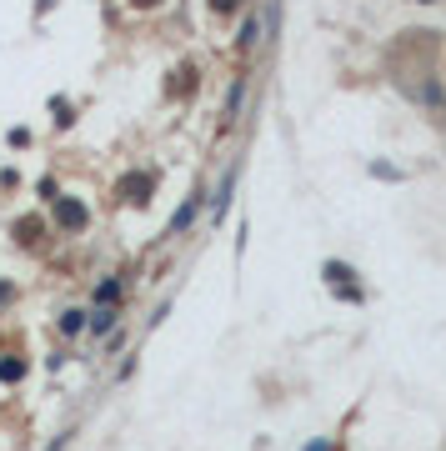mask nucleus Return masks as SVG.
I'll return each instance as SVG.
<instances>
[{
	"label": "nucleus",
	"mask_w": 446,
	"mask_h": 451,
	"mask_svg": "<svg viewBox=\"0 0 446 451\" xmlns=\"http://www.w3.org/2000/svg\"><path fill=\"white\" fill-rule=\"evenodd\" d=\"M61 226H66V231L86 226V206H76V201H61Z\"/></svg>",
	"instance_id": "1"
},
{
	"label": "nucleus",
	"mask_w": 446,
	"mask_h": 451,
	"mask_svg": "<svg viewBox=\"0 0 446 451\" xmlns=\"http://www.w3.org/2000/svg\"><path fill=\"white\" fill-rule=\"evenodd\" d=\"M196 206H201V196H191L181 211H176V221H171V231H186V226H191V216H196Z\"/></svg>",
	"instance_id": "2"
},
{
	"label": "nucleus",
	"mask_w": 446,
	"mask_h": 451,
	"mask_svg": "<svg viewBox=\"0 0 446 451\" xmlns=\"http://www.w3.org/2000/svg\"><path fill=\"white\" fill-rule=\"evenodd\" d=\"M110 326H116V311H110V306H100V311L90 316V331H95V336H105Z\"/></svg>",
	"instance_id": "3"
},
{
	"label": "nucleus",
	"mask_w": 446,
	"mask_h": 451,
	"mask_svg": "<svg viewBox=\"0 0 446 451\" xmlns=\"http://www.w3.org/2000/svg\"><path fill=\"white\" fill-rule=\"evenodd\" d=\"M326 281H331V286H336V281L346 286V281H351V266H341V261H326Z\"/></svg>",
	"instance_id": "4"
},
{
	"label": "nucleus",
	"mask_w": 446,
	"mask_h": 451,
	"mask_svg": "<svg viewBox=\"0 0 446 451\" xmlns=\"http://www.w3.org/2000/svg\"><path fill=\"white\" fill-rule=\"evenodd\" d=\"M81 326H86V311H66V316H61V331H66V336H76Z\"/></svg>",
	"instance_id": "5"
},
{
	"label": "nucleus",
	"mask_w": 446,
	"mask_h": 451,
	"mask_svg": "<svg viewBox=\"0 0 446 451\" xmlns=\"http://www.w3.org/2000/svg\"><path fill=\"white\" fill-rule=\"evenodd\" d=\"M95 296H100V301H116V296H121V281H100Z\"/></svg>",
	"instance_id": "6"
},
{
	"label": "nucleus",
	"mask_w": 446,
	"mask_h": 451,
	"mask_svg": "<svg viewBox=\"0 0 446 451\" xmlns=\"http://www.w3.org/2000/svg\"><path fill=\"white\" fill-rule=\"evenodd\" d=\"M0 376H6V381H20V376H25V366H20V361H6V366H0Z\"/></svg>",
	"instance_id": "7"
},
{
	"label": "nucleus",
	"mask_w": 446,
	"mask_h": 451,
	"mask_svg": "<svg viewBox=\"0 0 446 451\" xmlns=\"http://www.w3.org/2000/svg\"><path fill=\"white\" fill-rule=\"evenodd\" d=\"M306 451H331V446H326V441H316V446H306Z\"/></svg>",
	"instance_id": "8"
},
{
	"label": "nucleus",
	"mask_w": 446,
	"mask_h": 451,
	"mask_svg": "<svg viewBox=\"0 0 446 451\" xmlns=\"http://www.w3.org/2000/svg\"><path fill=\"white\" fill-rule=\"evenodd\" d=\"M6 296H11V286H0V301H6Z\"/></svg>",
	"instance_id": "9"
}]
</instances>
